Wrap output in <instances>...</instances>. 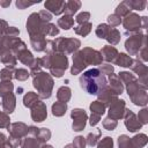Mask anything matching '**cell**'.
Wrapping results in <instances>:
<instances>
[{"mask_svg":"<svg viewBox=\"0 0 148 148\" xmlns=\"http://www.w3.org/2000/svg\"><path fill=\"white\" fill-rule=\"evenodd\" d=\"M51 111H52V114L54 117H62L67 111V103H62V102L57 101L52 104Z\"/></svg>","mask_w":148,"mask_h":148,"instance_id":"83f0119b","label":"cell"},{"mask_svg":"<svg viewBox=\"0 0 148 148\" xmlns=\"http://www.w3.org/2000/svg\"><path fill=\"white\" fill-rule=\"evenodd\" d=\"M46 54H52L56 52V45H54V40L52 39H47L46 42V47H45V51H44Z\"/></svg>","mask_w":148,"mask_h":148,"instance_id":"91938a15","label":"cell"},{"mask_svg":"<svg viewBox=\"0 0 148 148\" xmlns=\"http://www.w3.org/2000/svg\"><path fill=\"white\" fill-rule=\"evenodd\" d=\"M38 101H40L39 96L37 95V92H34V91H28L24 96H23V105L25 108H31L34 104H36Z\"/></svg>","mask_w":148,"mask_h":148,"instance_id":"f546056e","label":"cell"},{"mask_svg":"<svg viewBox=\"0 0 148 148\" xmlns=\"http://www.w3.org/2000/svg\"><path fill=\"white\" fill-rule=\"evenodd\" d=\"M9 5H10V0H7V1H0V6H1V7H5V8H6V7H8Z\"/></svg>","mask_w":148,"mask_h":148,"instance_id":"e7e4bbea","label":"cell"},{"mask_svg":"<svg viewBox=\"0 0 148 148\" xmlns=\"http://www.w3.org/2000/svg\"><path fill=\"white\" fill-rule=\"evenodd\" d=\"M42 148H53V146L52 145H49V143H44L42 146Z\"/></svg>","mask_w":148,"mask_h":148,"instance_id":"03108f58","label":"cell"},{"mask_svg":"<svg viewBox=\"0 0 148 148\" xmlns=\"http://www.w3.org/2000/svg\"><path fill=\"white\" fill-rule=\"evenodd\" d=\"M30 116H31V119L36 123H42L46 119L47 117V108H46V104L42 101H38L36 104H34L31 108H30Z\"/></svg>","mask_w":148,"mask_h":148,"instance_id":"9a60e30c","label":"cell"},{"mask_svg":"<svg viewBox=\"0 0 148 148\" xmlns=\"http://www.w3.org/2000/svg\"><path fill=\"white\" fill-rule=\"evenodd\" d=\"M147 21H148V17H147V16H141V23H142V29H147Z\"/></svg>","mask_w":148,"mask_h":148,"instance_id":"be15d7a7","label":"cell"},{"mask_svg":"<svg viewBox=\"0 0 148 148\" xmlns=\"http://www.w3.org/2000/svg\"><path fill=\"white\" fill-rule=\"evenodd\" d=\"M121 23L125 28V35L130 36V35H134V34H139L142 29V23H141V16H139V14L131 12L128 15H126L123 20Z\"/></svg>","mask_w":148,"mask_h":148,"instance_id":"9c48e42d","label":"cell"},{"mask_svg":"<svg viewBox=\"0 0 148 148\" xmlns=\"http://www.w3.org/2000/svg\"><path fill=\"white\" fill-rule=\"evenodd\" d=\"M45 25L46 23L40 20L38 13H31L27 20L25 29L30 38H45V35H44Z\"/></svg>","mask_w":148,"mask_h":148,"instance_id":"5b68a950","label":"cell"},{"mask_svg":"<svg viewBox=\"0 0 148 148\" xmlns=\"http://www.w3.org/2000/svg\"><path fill=\"white\" fill-rule=\"evenodd\" d=\"M32 76V86L37 90V95L42 99H47L52 95V90L54 87L53 77L50 75V73L46 72H38Z\"/></svg>","mask_w":148,"mask_h":148,"instance_id":"3957f363","label":"cell"},{"mask_svg":"<svg viewBox=\"0 0 148 148\" xmlns=\"http://www.w3.org/2000/svg\"><path fill=\"white\" fill-rule=\"evenodd\" d=\"M97 148H113V140L110 136H104L97 142Z\"/></svg>","mask_w":148,"mask_h":148,"instance_id":"816d5d0a","label":"cell"},{"mask_svg":"<svg viewBox=\"0 0 148 148\" xmlns=\"http://www.w3.org/2000/svg\"><path fill=\"white\" fill-rule=\"evenodd\" d=\"M91 29H92V24L90 22H86V23L77 24L76 27H74V32L79 36L86 37L91 32Z\"/></svg>","mask_w":148,"mask_h":148,"instance_id":"4dcf8cb0","label":"cell"},{"mask_svg":"<svg viewBox=\"0 0 148 148\" xmlns=\"http://www.w3.org/2000/svg\"><path fill=\"white\" fill-rule=\"evenodd\" d=\"M79 82L80 87L89 95H97L103 88L108 86L106 77L97 68H90L83 72L79 79Z\"/></svg>","mask_w":148,"mask_h":148,"instance_id":"7a4b0ae2","label":"cell"},{"mask_svg":"<svg viewBox=\"0 0 148 148\" xmlns=\"http://www.w3.org/2000/svg\"><path fill=\"white\" fill-rule=\"evenodd\" d=\"M29 76H30V73L28 72V69H25V68H16L15 69L14 79H16L18 81H25V80H28Z\"/></svg>","mask_w":148,"mask_h":148,"instance_id":"f6af8a7d","label":"cell"},{"mask_svg":"<svg viewBox=\"0 0 148 148\" xmlns=\"http://www.w3.org/2000/svg\"><path fill=\"white\" fill-rule=\"evenodd\" d=\"M7 131L9 133V138L22 140L24 136L28 135V133H29V126L25 123L15 121V123H10L9 124V126L7 127Z\"/></svg>","mask_w":148,"mask_h":148,"instance_id":"8fae6325","label":"cell"},{"mask_svg":"<svg viewBox=\"0 0 148 148\" xmlns=\"http://www.w3.org/2000/svg\"><path fill=\"white\" fill-rule=\"evenodd\" d=\"M15 67H5L0 71V79L1 81H12V79H14V74H15Z\"/></svg>","mask_w":148,"mask_h":148,"instance_id":"8d00e7d4","label":"cell"},{"mask_svg":"<svg viewBox=\"0 0 148 148\" xmlns=\"http://www.w3.org/2000/svg\"><path fill=\"white\" fill-rule=\"evenodd\" d=\"M108 86H109L118 96L121 95L123 91H124V84H123V82L119 80L118 75H116V74H110V75H109Z\"/></svg>","mask_w":148,"mask_h":148,"instance_id":"44dd1931","label":"cell"},{"mask_svg":"<svg viewBox=\"0 0 148 148\" xmlns=\"http://www.w3.org/2000/svg\"><path fill=\"white\" fill-rule=\"evenodd\" d=\"M118 77H119V80L123 82V84H128L130 82H132L133 80H135L136 77L132 74V73H130V72H126V71H123V72H119V74H118Z\"/></svg>","mask_w":148,"mask_h":148,"instance_id":"ee69618b","label":"cell"},{"mask_svg":"<svg viewBox=\"0 0 148 148\" xmlns=\"http://www.w3.org/2000/svg\"><path fill=\"white\" fill-rule=\"evenodd\" d=\"M104 130H108V131H113L116 130L117 125H118V121L114 120V119H111L109 117H106L105 119H103V123H102Z\"/></svg>","mask_w":148,"mask_h":148,"instance_id":"7dc6e473","label":"cell"},{"mask_svg":"<svg viewBox=\"0 0 148 148\" xmlns=\"http://www.w3.org/2000/svg\"><path fill=\"white\" fill-rule=\"evenodd\" d=\"M64 148H74V147H73V145H72V143H68V145H66Z\"/></svg>","mask_w":148,"mask_h":148,"instance_id":"003e7915","label":"cell"},{"mask_svg":"<svg viewBox=\"0 0 148 148\" xmlns=\"http://www.w3.org/2000/svg\"><path fill=\"white\" fill-rule=\"evenodd\" d=\"M132 61H133L132 57H130L127 53H123V52H120V53H118V56H117V58H116V60H114L113 64L118 65L119 67L130 68L131 65H132Z\"/></svg>","mask_w":148,"mask_h":148,"instance_id":"484cf974","label":"cell"},{"mask_svg":"<svg viewBox=\"0 0 148 148\" xmlns=\"http://www.w3.org/2000/svg\"><path fill=\"white\" fill-rule=\"evenodd\" d=\"M10 124V118L9 116L3 112V111H0V128H7Z\"/></svg>","mask_w":148,"mask_h":148,"instance_id":"db71d44e","label":"cell"},{"mask_svg":"<svg viewBox=\"0 0 148 148\" xmlns=\"http://www.w3.org/2000/svg\"><path fill=\"white\" fill-rule=\"evenodd\" d=\"M14 90V84L12 81H1L0 82V96L3 97Z\"/></svg>","mask_w":148,"mask_h":148,"instance_id":"74e56055","label":"cell"},{"mask_svg":"<svg viewBox=\"0 0 148 148\" xmlns=\"http://www.w3.org/2000/svg\"><path fill=\"white\" fill-rule=\"evenodd\" d=\"M30 68V75H34V74H36V73H38V72H40L42 71V62H40V58H35L34 59V61H32V64H31V66L29 67Z\"/></svg>","mask_w":148,"mask_h":148,"instance_id":"681fc988","label":"cell"},{"mask_svg":"<svg viewBox=\"0 0 148 148\" xmlns=\"http://www.w3.org/2000/svg\"><path fill=\"white\" fill-rule=\"evenodd\" d=\"M8 28H9L8 22L5 21V20H1V18H0V37H1L2 35H5V32L7 31Z\"/></svg>","mask_w":148,"mask_h":148,"instance_id":"6125c7cd","label":"cell"},{"mask_svg":"<svg viewBox=\"0 0 148 148\" xmlns=\"http://www.w3.org/2000/svg\"><path fill=\"white\" fill-rule=\"evenodd\" d=\"M147 45V36L142 32L130 35L128 38L125 40V49L128 56H136L142 46Z\"/></svg>","mask_w":148,"mask_h":148,"instance_id":"ba28073f","label":"cell"},{"mask_svg":"<svg viewBox=\"0 0 148 148\" xmlns=\"http://www.w3.org/2000/svg\"><path fill=\"white\" fill-rule=\"evenodd\" d=\"M103 61L102 54L99 51L92 47H83L82 50L73 53V65L71 67V74L77 75L88 66H99Z\"/></svg>","mask_w":148,"mask_h":148,"instance_id":"6da1fadb","label":"cell"},{"mask_svg":"<svg viewBox=\"0 0 148 148\" xmlns=\"http://www.w3.org/2000/svg\"><path fill=\"white\" fill-rule=\"evenodd\" d=\"M101 136H102V130H101V128H96L95 132H90V133L87 135V138H86V142H87L88 146L94 147V146L97 145V142L99 141Z\"/></svg>","mask_w":148,"mask_h":148,"instance_id":"836d02e7","label":"cell"},{"mask_svg":"<svg viewBox=\"0 0 148 148\" xmlns=\"http://www.w3.org/2000/svg\"><path fill=\"white\" fill-rule=\"evenodd\" d=\"M139 77H138V81L142 84V86H145V87H148L147 86V76H148V68H147V66L145 65V62H142L141 60H139V59H133V61H132V65H131V67H130Z\"/></svg>","mask_w":148,"mask_h":148,"instance_id":"7c38bea8","label":"cell"},{"mask_svg":"<svg viewBox=\"0 0 148 148\" xmlns=\"http://www.w3.org/2000/svg\"><path fill=\"white\" fill-rule=\"evenodd\" d=\"M99 120H101V116H98L96 113H91L90 117H89V125L94 127L99 123Z\"/></svg>","mask_w":148,"mask_h":148,"instance_id":"94428289","label":"cell"},{"mask_svg":"<svg viewBox=\"0 0 148 148\" xmlns=\"http://www.w3.org/2000/svg\"><path fill=\"white\" fill-rule=\"evenodd\" d=\"M120 38H121V36H120V32H119V30L118 29H116V28H111L110 30H109V34H108V36H106V40H108V43H109V45H117L119 42H120Z\"/></svg>","mask_w":148,"mask_h":148,"instance_id":"d6a6232c","label":"cell"},{"mask_svg":"<svg viewBox=\"0 0 148 148\" xmlns=\"http://www.w3.org/2000/svg\"><path fill=\"white\" fill-rule=\"evenodd\" d=\"M71 118L73 119L72 123V128L75 132H80L83 131L88 120V114L86 112V110L80 109V108H75L71 111Z\"/></svg>","mask_w":148,"mask_h":148,"instance_id":"30bf717a","label":"cell"},{"mask_svg":"<svg viewBox=\"0 0 148 148\" xmlns=\"http://www.w3.org/2000/svg\"><path fill=\"white\" fill-rule=\"evenodd\" d=\"M106 20H108V23H106V24H108L109 27H111V28H114V27H118V25L121 23V20H123V18L119 17L118 15H116V14L113 13V14H110Z\"/></svg>","mask_w":148,"mask_h":148,"instance_id":"bcb514c9","label":"cell"},{"mask_svg":"<svg viewBox=\"0 0 148 148\" xmlns=\"http://www.w3.org/2000/svg\"><path fill=\"white\" fill-rule=\"evenodd\" d=\"M0 62L6 65V67H15V65L17 64V59L10 49L0 46Z\"/></svg>","mask_w":148,"mask_h":148,"instance_id":"ac0fdd59","label":"cell"},{"mask_svg":"<svg viewBox=\"0 0 148 148\" xmlns=\"http://www.w3.org/2000/svg\"><path fill=\"white\" fill-rule=\"evenodd\" d=\"M99 52L102 54L103 60H105L108 64L114 62V60H116V58H117V56L119 53L118 50L112 45H104Z\"/></svg>","mask_w":148,"mask_h":148,"instance_id":"ffe728a7","label":"cell"},{"mask_svg":"<svg viewBox=\"0 0 148 148\" xmlns=\"http://www.w3.org/2000/svg\"><path fill=\"white\" fill-rule=\"evenodd\" d=\"M72 97V90L69 87L67 86H61L58 90H57V99L59 102H62V103H67L69 102Z\"/></svg>","mask_w":148,"mask_h":148,"instance_id":"d4e9b609","label":"cell"},{"mask_svg":"<svg viewBox=\"0 0 148 148\" xmlns=\"http://www.w3.org/2000/svg\"><path fill=\"white\" fill-rule=\"evenodd\" d=\"M89 18H90V13L89 12H81L76 15L75 17V21L79 23V24H82V23H86V22H89Z\"/></svg>","mask_w":148,"mask_h":148,"instance_id":"11a10c76","label":"cell"},{"mask_svg":"<svg viewBox=\"0 0 148 148\" xmlns=\"http://www.w3.org/2000/svg\"><path fill=\"white\" fill-rule=\"evenodd\" d=\"M117 142H118V148H134L133 145H132L131 138L126 134L119 135L118 139H117Z\"/></svg>","mask_w":148,"mask_h":148,"instance_id":"ab89813d","label":"cell"},{"mask_svg":"<svg viewBox=\"0 0 148 148\" xmlns=\"http://www.w3.org/2000/svg\"><path fill=\"white\" fill-rule=\"evenodd\" d=\"M81 5L82 3H81L80 0H68V1H66V6H65V10H64L65 15L73 16L81 8Z\"/></svg>","mask_w":148,"mask_h":148,"instance_id":"cb8c5ba5","label":"cell"},{"mask_svg":"<svg viewBox=\"0 0 148 148\" xmlns=\"http://www.w3.org/2000/svg\"><path fill=\"white\" fill-rule=\"evenodd\" d=\"M38 15H39L40 20H42L43 22H45V23H49V22H51V20H52V14H51L50 12L45 10V9H42L40 12H38Z\"/></svg>","mask_w":148,"mask_h":148,"instance_id":"9f6ffc18","label":"cell"},{"mask_svg":"<svg viewBox=\"0 0 148 148\" xmlns=\"http://www.w3.org/2000/svg\"><path fill=\"white\" fill-rule=\"evenodd\" d=\"M44 143L40 142L37 138L32 136V135H27L21 140V145L20 148H42Z\"/></svg>","mask_w":148,"mask_h":148,"instance_id":"603a6c76","label":"cell"},{"mask_svg":"<svg viewBox=\"0 0 148 148\" xmlns=\"http://www.w3.org/2000/svg\"><path fill=\"white\" fill-rule=\"evenodd\" d=\"M131 141L134 148H143L148 142V136L145 133H138L131 138Z\"/></svg>","mask_w":148,"mask_h":148,"instance_id":"f1b7e54d","label":"cell"},{"mask_svg":"<svg viewBox=\"0 0 148 148\" xmlns=\"http://www.w3.org/2000/svg\"><path fill=\"white\" fill-rule=\"evenodd\" d=\"M38 2H39V1H38ZM38 2H29V1H27V0H16L15 5H16V7H17L18 9H25V8H28V7H30V6L35 5V3H38Z\"/></svg>","mask_w":148,"mask_h":148,"instance_id":"6f0895ef","label":"cell"},{"mask_svg":"<svg viewBox=\"0 0 148 148\" xmlns=\"http://www.w3.org/2000/svg\"><path fill=\"white\" fill-rule=\"evenodd\" d=\"M46 38H30V45L36 52H44L46 47Z\"/></svg>","mask_w":148,"mask_h":148,"instance_id":"1f68e13d","label":"cell"},{"mask_svg":"<svg viewBox=\"0 0 148 148\" xmlns=\"http://www.w3.org/2000/svg\"><path fill=\"white\" fill-rule=\"evenodd\" d=\"M68 68V58L64 53L54 52L51 54V64L49 67L50 75L53 77H61Z\"/></svg>","mask_w":148,"mask_h":148,"instance_id":"8992f818","label":"cell"},{"mask_svg":"<svg viewBox=\"0 0 148 148\" xmlns=\"http://www.w3.org/2000/svg\"><path fill=\"white\" fill-rule=\"evenodd\" d=\"M1 106L3 112H6L7 114H10L14 112L15 106H16V96L14 92H10L6 96L2 97V102H1Z\"/></svg>","mask_w":148,"mask_h":148,"instance_id":"d6986e66","label":"cell"},{"mask_svg":"<svg viewBox=\"0 0 148 148\" xmlns=\"http://www.w3.org/2000/svg\"><path fill=\"white\" fill-rule=\"evenodd\" d=\"M0 148H14L8 141V138L1 132H0Z\"/></svg>","mask_w":148,"mask_h":148,"instance_id":"680465c9","label":"cell"},{"mask_svg":"<svg viewBox=\"0 0 148 148\" xmlns=\"http://www.w3.org/2000/svg\"><path fill=\"white\" fill-rule=\"evenodd\" d=\"M89 109H90L91 113H96V114H98V116L102 117V116L105 113L106 106H105L103 103H101L99 101H94V102H91V104L89 105Z\"/></svg>","mask_w":148,"mask_h":148,"instance_id":"d590c367","label":"cell"},{"mask_svg":"<svg viewBox=\"0 0 148 148\" xmlns=\"http://www.w3.org/2000/svg\"><path fill=\"white\" fill-rule=\"evenodd\" d=\"M65 6H66V1H64V0H46L44 2L45 10H47L54 15L62 14L65 10Z\"/></svg>","mask_w":148,"mask_h":148,"instance_id":"e0dca14e","label":"cell"},{"mask_svg":"<svg viewBox=\"0 0 148 148\" xmlns=\"http://www.w3.org/2000/svg\"><path fill=\"white\" fill-rule=\"evenodd\" d=\"M51 135H52V133H51V131H50L49 128H46V127H42V128H39V131H38L37 139H38L40 142L46 143V142L51 139Z\"/></svg>","mask_w":148,"mask_h":148,"instance_id":"60d3db41","label":"cell"},{"mask_svg":"<svg viewBox=\"0 0 148 148\" xmlns=\"http://www.w3.org/2000/svg\"><path fill=\"white\" fill-rule=\"evenodd\" d=\"M56 52L64 54H73L79 51L81 46V40L77 38H67V37H58L54 40Z\"/></svg>","mask_w":148,"mask_h":148,"instance_id":"52a82bcc","label":"cell"},{"mask_svg":"<svg viewBox=\"0 0 148 148\" xmlns=\"http://www.w3.org/2000/svg\"><path fill=\"white\" fill-rule=\"evenodd\" d=\"M59 34V28L54 24V23H46L45 25V29H44V35L45 37L46 36H50V37H53V36H57Z\"/></svg>","mask_w":148,"mask_h":148,"instance_id":"7bdbcfd3","label":"cell"},{"mask_svg":"<svg viewBox=\"0 0 148 148\" xmlns=\"http://www.w3.org/2000/svg\"><path fill=\"white\" fill-rule=\"evenodd\" d=\"M131 13V9L125 5V2L123 1V2H120L117 7H116V9H114V14L116 15H118L119 17H121V18H124L126 15H128Z\"/></svg>","mask_w":148,"mask_h":148,"instance_id":"b9f144b4","label":"cell"},{"mask_svg":"<svg viewBox=\"0 0 148 148\" xmlns=\"http://www.w3.org/2000/svg\"><path fill=\"white\" fill-rule=\"evenodd\" d=\"M97 101H99L101 103H103L105 106H110L114 101H117L118 99V95L109 87V86H106L105 88H103L97 95Z\"/></svg>","mask_w":148,"mask_h":148,"instance_id":"2e32d148","label":"cell"},{"mask_svg":"<svg viewBox=\"0 0 148 148\" xmlns=\"http://www.w3.org/2000/svg\"><path fill=\"white\" fill-rule=\"evenodd\" d=\"M72 145H73L74 148H86V146H87L86 138H83V136H81V135H77V136L74 138Z\"/></svg>","mask_w":148,"mask_h":148,"instance_id":"f5cc1de1","label":"cell"},{"mask_svg":"<svg viewBox=\"0 0 148 148\" xmlns=\"http://www.w3.org/2000/svg\"><path fill=\"white\" fill-rule=\"evenodd\" d=\"M136 118H138V120L140 121L141 125H146V124H148V109H147L146 106L142 108V109L139 111Z\"/></svg>","mask_w":148,"mask_h":148,"instance_id":"f907efd6","label":"cell"},{"mask_svg":"<svg viewBox=\"0 0 148 148\" xmlns=\"http://www.w3.org/2000/svg\"><path fill=\"white\" fill-rule=\"evenodd\" d=\"M97 69H98L104 76H105V75L109 76L110 74H113V73H114V67H113L112 65H110V64H101Z\"/></svg>","mask_w":148,"mask_h":148,"instance_id":"c3c4849f","label":"cell"},{"mask_svg":"<svg viewBox=\"0 0 148 148\" xmlns=\"http://www.w3.org/2000/svg\"><path fill=\"white\" fill-rule=\"evenodd\" d=\"M147 88L142 86L138 79L133 80L128 84H126V92L131 99V102L134 105L138 106H146L148 103V94H147Z\"/></svg>","mask_w":148,"mask_h":148,"instance_id":"277c9868","label":"cell"},{"mask_svg":"<svg viewBox=\"0 0 148 148\" xmlns=\"http://www.w3.org/2000/svg\"><path fill=\"white\" fill-rule=\"evenodd\" d=\"M123 118H124V124H125V127L127 128V131L134 133V132H138L139 130H141L142 125L140 124V121L136 118V114L132 110L126 108Z\"/></svg>","mask_w":148,"mask_h":148,"instance_id":"4fadbf2b","label":"cell"},{"mask_svg":"<svg viewBox=\"0 0 148 148\" xmlns=\"http://www.w3.org/2000/svg\"><path fill=\"white\" fill-rule=\"evenodd\" d=\"M73 25H74V18L73 16H69V15H62L57 21V27L64 30H69L71 28H73Z\"/></svg>","mask_w":148,"mask_h":148,"instance_id":"4316f807","label":"cell"},{"mask_svg":"<svg viewBox=\"0 0 148 148\" xmlns=\"http://www.w3.org/2000/svg\"><path fill=\"white\" fill-rule=\"evenodd\" d=\"M16 59L20 60L23 65L30 67L31 64H32V61H34V59H35V57L32 56V53H31V52L28 50V47L25 46V47L21 49V50L16 53Z\"/></svg>","mask_w":148,"mask_h":148,"instance_id":"7402d4cb","label":"cell"},{"mask_svg":"<svg viewBox=\"0 0 148 148\" xmlns=\"http://www.w3.org/2000/svg\"><path fill=\"white\" fill-rule=\"evenodd\" d=\"M124 2L131 10H143L147 5V1L145 0H125Z\"/></svg>","mask_w":148,"mask_h":148,"instance_id":"e575fe53","label":"cell"},{"mask_svg":"<svg viewBox=\"0 0 148 148\" xmlns=\"http://www.w3.org/2000/svg\"><path fill=\"white\" fill-rule=\"evenodd\" d=\"M125 109H126V102L124 99H117L114 101L108 110V117L114 120H119L124 117L125 113Z\"/></svg>","mask_w":148,"mask_h":148,"instance_id":"5bb4252c","label":"cell"},{"mask_svg":"<svg viewBox=\"0 0 148 148\" xmlns=\"http://www.w3.org/2000/svg\"><path fill=\"white\" fill-rule=\"evenodd\" d=\"M110 29H111V27H109L106 23H101V24L97 25V28H96V30H95V34H96V36H97L98 38L105 39L106 36H108V34H109V30H110Z\"/></svg>","mask_w":148,"mask_h":148,"instance_id":"f35d334b","label":"cell"}]
</instances>
